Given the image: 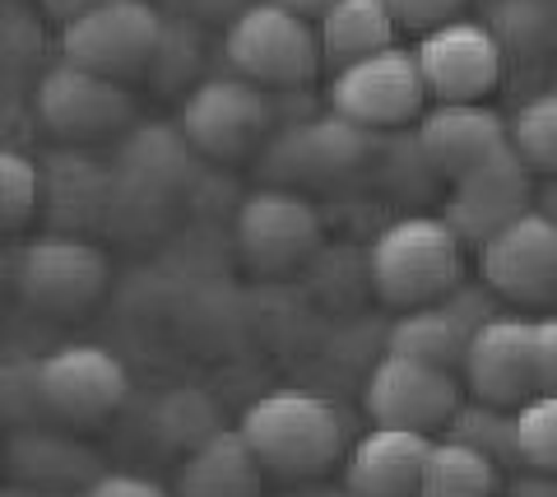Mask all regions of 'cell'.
<instances>
[{
  "instance_id": "1",
  "label": "cell",
  "mask_w": 557,
  "mask_h": 497,
  "mask_svg": "<svg viewBox=\"0 0 557 497\" xmlns=\"http://www.w3.org/2000/svg\"><path fill=\"white\" fill-rule=\"evenodd\" d=\"M242 437L270 479H317L344 456V419L311 390H270L242 414Z\"/></svg>"
},
{
  "instance_id": "2",
  "label": "cell",
  "mask_w": 557,
  "mask_h": 497,
  "mask_svg": "<svg viewBox=\"0 0 557 497\" xmlns=\"http://www.w3.org/2000/svg\"><path fill=\"white\" fill-rule=\"evenodd\" d=\"M460 237L446 219L409 214L376 233L372 243V288L391 307H432L460 279Z\"/></svg>"
},
{
  "instance_id": "3",
  "label": "cell",
  "mask_w": 557,
  "mask_h": 497,
  "mask_svg": "<svg viewBox=\"0 0 557 497\" xmlns=\"http://www.w3.org/2000/svg\"><path fill=\"white\" fill-rule=\"evenodd\" d=\"M223 57H228L233 75L251 84L302 89L325 65V47H321V28L311 20L274 5V0H256V5H242L228 20Z\"/></svg>"
},
{
  "instance_id": "4",
  "label": "cell",
  "mask_w": 557,
  "mask_h": 497,
  "mask_svg": "<svg viewBox=\"0 0 557 497\" xmlns=\"http://www.w3.org/2000/svg\"><path fill=\"white\" fill-rule=\"evenodd\" d=\"M428 75L418 51L409 47H386L376 57H362L354 65H344L330 79V112H339L344 122H354L362 131H386V126H409L423 122L428 108Z\"/></svg>"
},
{
  "instance_id": "5",
  "label": "cell",
  "mask_w": 557,
  "mask_h": 497,
  "mask_svg": "<svg viewBox=\"0 0 557 497\" xmlns=\"http://www.w3.org/2000/svg\"><path fill=\"white\" fill-rule=\"evenodd\" d=\"M163 14L149 0H112L94 14H79L61 28V61L84 65L108 79L149 75L163 47Z\"/></svg>"
},
{
  "instance_id": "6",
  "label": "cell",
  "mask_w": 557,
  "mask_h": 497,
  "mask_svg": "<svg viewBox=\"0 0 557 497\" xmlns=\"http://www.w3.org/2000/svg\"><path fill=\"white\" fill-rule=\"evenodd\" d=\"M38 382V405L47 419H61L70 427H98L108 423L131 396L126 363L102 345H61L33 363Z\"/></svg>"
},
{
  "instance_id": "7",
  "label": "cell",
  "mask_w": 557,
  "mask_h": 497,
  "mask_svg": "<svg viewBox=\"0 0 557 497\" xmlns=\"http://www.w3.org/2000/svg\"><path fill=\"white\" fill-rule=\"evenodd\" d=\"M233 243L242 265L256 274H284L321 247V214L288 186H260L237 204Z\"/></svg>"
},
{
  "instance_id": "8",
  "label": "cell",
  "mask_w": 557,
  "mask_h": 497,
  "mask_svg": "<svg viewBox=\"0 0 557 497\" xmlns=\"http://www.w3.org/2000/svg\"><path fill=\"white\" fill-rule=\"evenodd\" d=\"M270 98L260 84L242 75L200 79L182 102V135L186 145L205 153V159H242L251 153L270 131Z\"/></svg>"
},
{
  "instance_id": "9",
  "label": "cell",
  "mask_w": 557,
  "mask_h": 497,
  "mask_svg": "<svg viewBox=\"0 0 557 497\" xmlns=\"http://www.w3.org/2000/svg\"><path fill=\"white\" fill-rule=\"evenodd\" d=\"M362 405L376 427H409V433H432L446 427L460 409V376L450 368L423 363L405 353H381L362 386Z\"/></svg>"
},
{
  "instance_id": "10",
  "label": "cell",
  "mask_w": 557,
  "mask_h": 497,
  "mask_svg": "<svg viewBox=\"0 0 557 497\" xmlns=\"http://www.w3.org/2000/svg\"><path fill=\"white\" fill-rule=\"evenodd\" d=\"M20 298L51 316H79L108 288V256L84 237H38L20 251Z\"/></svg>"
},
{
  "instance_id": "11",
  "label": "cell",
  "mask_w": 557,
  "mask_h": 497,
  "mask_svg": "<svg viewBox=\"0 0 557 497\" xmlns=\"http://www.w3.org/2000/svg\"><path fill=\"white\" fill-rule=\"evenodd\" d=\"M465 390L493 409H525L539 396V331L534 321L493 316L465 353Z\"/></svg>"
},
{
  "instance_id": "12",
  "label": "cell",
  "mask_w": 557,
  "mask_h": 497,
  "mask_svg": "<svg viewBox=\"0 0 557 497\" xmlns=\"http://www.w3.org/2000/svg\"><path fill=\"white\" fill-rule=\"evenodd\" d=\"M437 102H483L507 75V47L479 20H450L413 47Z\"/></svg>"
},
{
  "instance_id": "13",
  "label": "cell",
  "mask_w": 557,
  "mask_h": 497,
  "mask_svg": "<svg viewBox=\"0 0 557 497\" xmlns=\"http://www.w3.org/2000/svg\"><path fill=\"white\" fill-rule=\"evenodd\" d=\"M38 116L57 140L89 145L121 126H131L135 98L121 79L94 75V71H84V65L61 61V65H51L38 84Z\"/></svg>"
},
{
  "instance_id": "14",
  "label": "cell",
  "mask_w": 557,
  "mask_h": 497,
  "mask_svg": "<svg viewBox=\"0 0 557 497\" xmlns=\"http://www.w3.org/2000/svg\"><path fill=\"white\" fill-rule=\"evenodd\" d=\"M530 191H534V173L507 145L493 159H483L479 167H469L465 177L450 182V200L442 219L456 228L460 243L483 247L507 224H516L520 214H530Z\"/></svg>"
},
{
  "instance_id": "15",
  "label": "cell",
  "mask_w": 557,
  "mask_h": 497,
  "mask_svg": "<svg viewBox=\"0 0 557 497\" xmlns=\"http://www.w3.org/2000/svg\"><path fill=\"white\" fill-rule=\"evenodd\" d=\"M479 274L507 302H548L557 294V219L544 210L520 214L479 247Z\"/></svg>"
},
{
  "instance_id": "16",
  "label": "cell",
  "mask_w": 557,
  "mask_h": 497,
  "mask_svg": "<svg viewBox=\"0 0 557 497\" xmlns=\"http://www.w3.org/2000/svg\"><path fill=\"white\" fill-rule=\"evenodd\" d=\"M368 135L354 122H344L339 112L311 116V122L288 126L265 153V173L278 182H335L354 173L368 153Z\"/></svg>"
},
{
  "instance_id": "17",
  "label": "cell",
  "mask_w": 557,
  "mask_h": 497,
  "mask_svg": "<svg viewBox=\"0 0 557 497\" xmlns=\"http://www.w3.org/2000/svg\"><path fill=\"white\" fill-rule=\"evenodd\" d=\"M507 145H511V122H502L483 102H437L418 122V149L446 182L465 177L469 167H479Z\"/></svg>"
},
{
  "instance_id": "18",
  "label": "cell",
  "mask_w": 557,
  "mask_h": 497,
  "mask_svg": "<svg viewBox=\"0 0 557 497\" xmlns=\"http://www.w3.org/2000/svg\"><path fill=\"white\" fill-rule=\"evenodd\" d=\"M432 447H437V442H428V433L372 427V433L348 451L344 484L354 497H418Z\"/></svg>"
},
{
  "instance_id": "19",
  "label": "cell",
  "mask_w": 557,
  "mask_h": 497,
  "mask_svg": "<svg viewBox=\"0 0 557 497\" xmlns=\"http://www.w3.org/2000/svg\"><path fill=\"white\" fill-rule=\"evenodd\" d=\"M265 465L256 460L242 427H223L196 447L177 470V497H260Z\"/></svg>"
},
{
  "instance_id": "20",
  "label": "cell",
  "mask_w": 557,
  "mask_h": 497,
  "mask_svg": "<svg viewBox=\"0 0 557 497\" xmlns=\"http://www.w3.org/2000/svg\"><path fill=\"white\" fill-rule=\"evenodd\" d=\"M317 28L325 47V65H335V71L395 47V33H399L395 14L381 0H339Z\"/></svg>"
},
{
  "instance_id": "21",
  "label": "cell",
  "mask_w": 557,
  "mask_h": 497,
  "mask_svg": "<svg viewBox=\"0 0 557 497\" xmlns=\"http://www.w3.org/2000/svg\"><path fill=\"white\" fill-rule=\"evenodd\" d=\"M469 339L474 331L450 312V307L432 302V307H413L391 325V339H386V353H405V358H423V363H437V368H465V353H469Z\"/></svg>"
},
{
  "instance_id": "22",
  "label": "cell",
  "mask_w": 557,
  "mask_h": 497,
  "mask_svg": "<svg viewBox=\"0 0 557 497\" xmlns=\"http://www.w3.org/2000/svg\"><path fill=\"white\" fill-rule=\"evenodd\" d=\"M418 497H497V460H487L456 437H442L432 447Z\"/></svg>"
},
{
  "instance_id": "23",
  "label": "cell",
  "mask_w": 557,
  "mask_h": 497,
  "mask_svg": "<svg viewBox=\"0 0 557 497\" xmlns=\"http://www.w3.org/2000/svg\"><path fill=\"white\" fill-rule=\"evenodd\" d=\"M186 135L182 131H168V126H139L126 149H121V173H126L135 186L145 191H168L186 177Z\"/></svg>"
},
{
  "instance_id": "24",
  "label": "cell",
  "mask_w": 557,
  "mask_h": 497,
  "mask_svg": "<svg viewBox=\"0 0 557 497\" xmlns=\"http://www.w3.org/2000/svg\"><path fill=\"white\" fill-rule=\"evenodd\" d=\"M511 149L534 177H557V89L525 98L511 116Z\"/></svg>"
},
{
  "instance_id": "25",
  "label": "cell",
  "mask_w": 557,
  "mask_h": 497,
  "mask_svg": "<svg viewBox=\"0 0 557 497\" xmlns=\"http://www.w3.org/2000/svg\"><path fill=\"white\" fill-rule=\"evenodd\" d=\"M153 433H159L163 447H182L190 456L214 433H223V423L205 390H172V396H163L159 409H153Z\"/></svg>"
},
{
  "instance_id": "26",
  "label": "cell",
  "mask_w": 557,
  "mask_h": 497,
  "mask_svg": "<svg viewBox=\"0 0 557 497\" xmlns=\"http://www.w3.org/2000/svg\"><path fill=\"white\" fill-rule=\"evenodd\" d=\"M446 433L465 442V447L483 451L487 460H520V433H516V414L511 409H493V405H460L456 419L446 423Z\"/></svg>"
},
{
  "instance_id": "27",
  "label": "cell",
  "mask_w": 557,
  "mask_h": 497,
  "mask_svg": "<svg viewBox=\"0 0 557 497\" xmlns=\"http://www.w3.org/2000/svg\"><path fill=\"white\" fill-rule=\"evenodd\" d=\"M487 28L497 33L507 51L548 47L557 38V0H493Z\"/></svg>"
},
{
  "instance_id": "28",
  "label": "cell",
  "mask_w": 557,
  "mask_h": 497,
  "mask_svg": "<svg viewBox=\"0 0 557 497\" xmlns=\"http://www.w3.org/2000/svg\"><path fill=\"white\" fill-rule=\"evenodd\" d=\"M42 200V173L33 167L28 153L5 149L0 153V224L24 228Z\"/></svg>"
},
{
  "instance_id": "29",
  "label": "cell",
  "mask_w": 557,
  "mask_h": 497,
  "mask_svg": "<svg viewBox=\"0 0 557 497\" xmlns=\"http://www.w3.org/2000/svg\"><path fill=\"white\" fill-rule=\"evenodd\" d=\"M520 460L539 474H557V396H534L525 409H516Z\"/></svg>"
},
{
  "instance_id": "30",
  "label": "cell",
  "mask_w": 557,
  "mask_h": 497,
  "mask_svg": "<svg viewBox=\"0 0 557 497\" xmlns=\"http://www.w3.org/2000/svg\"><path fill=\"white\" fill-rule=\"evenodd\" d=\"M399 28H413V33H432L442 28L450 20H460V10L469 5V0H381Z\"/></svg>"
},
{
  "instance_id": "31",
  "label": "cell",
  "mask_w": 557,
  "mask_h": 497,
  "mask_svg": "<svg viewBox=\"0 0 557 497\" xmlns=\"http://www.w3.org/2000/svg\"><path fill=\"white\" fill-rule=\"evenodd\" d=\"M79 497H168V488H159L153 479H139V474H98Z\"/></svg>"
},
{
  "instance_id": "32",
  "label": "cell",
  "mask_w": 557,
  "mask_h": 497,
  "mask_svg": "<svg viewBox=\"0 0 557 497\" xmlns=\"http://www.w3.org/2000/svg\"><path fill=\"white\" fill-rule=\"evenodd\" d=\"M539 331V396H557V316L534 321Z\"/></svg>"
},
{
  "instance_id": "33",
  "label": "cell",
  "mask_w": 557,
  "mask_h": 497,
  "mask_svg": "<svg viewBox=\"0 0 557 497\" xmlns=\"http://www.w3.org/2000/svg\"><path fill=\"white\" fill-rule=\"evenodd\" d=\"M102 5H112V0H42V10L51 14V20H61V28L70 20H79V14H94Z\"/></svg>"
},
{
  "instance_id": "34",
  "label": "cell",
  "mask_w": 557,
  "mask_h": 497,
  "mask_svg": "<svg viewBox=\"0 0 557 497\" xmlns=\"http://www.w3.org/2000/svg\"><path fill=\"white\" fill-rule=\"evenodd\" d=\"M274 5H284V10H293V14H302V20H311V24H321L330 10L339 5V0H274Z\"/></svg>"
},
{
  "instance_id": "35",
  "label": "cell",
  "mask_w": 557,
  "mask_h": 497,
  "mask_svg": "<svg viewBox=\"0 0 557 497\" xmlns=\"http://www.w3.org/2000/svg\"><path fill=\"white\" fill-rule=\"evenodd\" d=\"M47 497H57V493H47Z\"/></svg>"
}]
</instances>
